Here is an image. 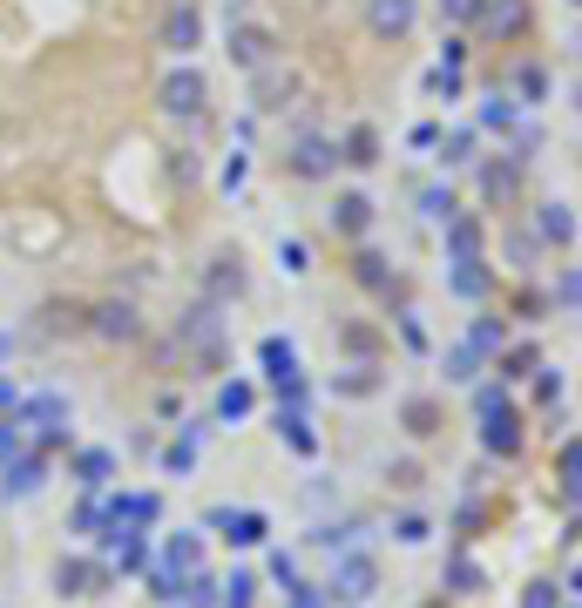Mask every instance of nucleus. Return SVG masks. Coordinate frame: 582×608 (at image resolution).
<instances>
[{
    "label": "nucleus",
    "mask_w": 582,
    "mask_h": 608,
    "mask_svg": "<svg viewBox=\"0 0 582 608\" xmlns=\"http://www.w3.org/2000/svg\"><path fill=\"white\" fill-rule=\"evenodd\" d=\"M21 433H42L48 446L68 439V399L61 392H34V399H14V413H8Z\"/></svg>",
    "instance_id": "1"
},
{
    "label": "nucleus",
    "mask_w": 582,
    "mask_h": 608,
    "mask_svg": "<svg viewBox=\"0 0 582 608\" xmlns=\"http://www.w3.org/2000/svg\"><path fill=\"white\" fill-rule=\"evenodd\" d=\"M373 588H379V567H373V554H360V548H353V554H339V575H332V595H339L345 608H360V601H366Z\"/></svg>",
    "instance_id": "2"
},
{
    "label": "nucleus",
    "mask_w": 582,
    "mask_h": 608,
    "mask_svg": "<svg viewBox=\"0 0 582 608\" xmlns=\"http://www.w3.org/2000/svg\"><path fill=\"white\" fill-rule=\"evenodd\" d=\"M204 95H210V81L197 68H170V81H163V108L170 115H204Z\"/></svg>",
    "instance_id": "3"
},
{
    "label": "nucleus",
    "mask_w": 582,
    "mask_h": 608,
    "mask_svg": "<svg viewBox=\"0 0 582 608\" xmlns=\"http://www.w3.org/2000/svg\"><path fill=\"white\" fill-rule=\"evenodd\" d=\"M42 480H48V460L42 454H21V460L0 467V494H8V501H34V494H42Z\"/></svg>",
    "instance_id": "4"
},
{
    "label": "nucleus",
    "mask_w": 582,
    "mask_h": 608,
    "mask_svg": "<svg viewBox=\"0 0 582 608\" xmlns=\"http://www.w3.org/2000/svg\"><path fill=\"white\" fill-rule=\"evenodd\" d=\"M109 575H136V567H149V541L142 527H109Z\"/></svg>",
    "instance_id": "5"
},
{
    "label": "nucleus",
    "mask_w": 582,
    "mask_h": 608,
    "mask_svg": "<svg viewBox=\"0 0 582 608\" xmlns=\"http://www.w3.org/2000/svg\"><path fill=\"white\" fill-rule=\"evenodd\" d=\"M366 21H373L379 41H400L420 21V0H366Z\"/></svg>",
    "instance_id": "6"
},
{
    "label": "nucleus",
    "mask_w": 582,
    "mask_h": 608,
    "mask_svg": "<svg viewBox=\"0 0 582 608\" xmlns=\"http://www.w3.org/2000/svg\"><path fill=\"white\" fill-rule=\"evenodd\" d=\"M197 41H204V14L190 8V0H176V14L163 21V48L170 55H197Z\"/></svg>",
    "instance_id": "7"
},
{
    "label": "nucleus",
    "mask_w": 582,
    "mask_h": 608,
    "mask_svg": "<svg viewBox=\"0 0 582 608\" xmlns=\"http://www.w3.org/2000/svg\"><path fill=\"white\" fill-rule=\"evenodd\" d=\"M292 170H298L305 183H326V176L339 170V149H332L326 136H305V142L292 149Z\"/></svg>",
    "instance_id": "8"
},
{
    "label": "nucleus",
    "mask_w": 582,
    "mask_h": 608,
    "mask_svg": "<svg viewBox=\"0 0 582 608\" xmlns=\"http://www.w3.org/2000/svg\"><path fill=\"white\" fill-rule=\"evenodd\" d=\"M183 345H197L204 358L224 352V318H217V305H197V311L183 318Z\"/></svg>",
    "instance_id": "9"
},
{
    "label": "nucleus",
    "mask_w": 582,
    "mask_h": 608,
    "mask_svg": "<svg viewBox=\"0 0 582 608\" xmlns=\"http://www.w3.org/2000/svg\"><path fill=\"white\" fill-rule=\"evenodd\" d=\"M481 446H488V454H501V460H509L515 446H522V420L509 413V405H494V413H481Z\"/></svg>",
    "instance_id": "10"
},
{
    "label": "nucleus",
    "mask_w": 582,
    "mask_h": 608,
    "mask_svg": "<svg viewBox=\"0 0 582 608\" xmlns=\"http://www.w3.org/2000/svg\"><path fill=\"white\" fill-rule=\"evenodd\" d=\"M210 527H230V541H238V548L264 541V514L258 507H210Z\"/></svg>",
    "instance_id": "11"
},
{
    "label": "nucleus",
    "mask_w": 582,
    "mask_h": 608,
    "mask_svg": "<svg viewBox=\"0 0 582 608\" xmlns=\"http://www.w3.org/2000/svg\"><path fill=\"white\" fill-rule=\"evenodd\" d=\"M271 48H278L271 27H230V61H238V68H264Z\"/></svg>",
    "instance_id": "12"
},
{
    "label": "nucleus",
    "mask_w": 582,
    "mask_h": 608,
    "mask_svg": "<svg viewBox=\"0 0 582 608\" xmlns=\"http://www.w3.org/2000/svg\"><path fill=\"white\" fill-rule=\"evenodd\" d=\"M89 324H95V339H109V345H129V339L142 332V318H136V305H102V311H95Z\"/></svg>",
    "instance_id": "13"
},
{
    "label": "nucleus",
    "mask_w": 582,
    "mask_h": 608,
    "mask_svg": "<svg viewBox=\"0 0 582 608\" xmlns=\"http://www.w3.org/2000/svg\"><path fill=\"white\" fill-rule=\"evenodd\" d=\"M102 582H109L102 561H61V567H55V588H61V595H102Z\"/></svg>",
    "instance_id": "14"
},
{
    "label": "nucleus",
    "mask_w": 582,
    "mask_h": 608,
    "mask_svg": "<svg viewBox=\"0 0 582 608\" xmlns=\"http://www.w3.org/2000/svg\"><path fill=\"white\" fill-rule=\"evenodd\" d=\"M163 567H170V575H183V582L204 575V541L197 535H170L163 541Z\"/></svg>",
    "instance_id": "15"
},
{
    "label": "nucleus",
    "mask_w": 582,
    "mask_h": 608,
    "mask_svg": "<svg viewBox=\"0 0 582 608\" xmlns=\"http://www.w3.org/2000/svg\"><path fill=\"white\" fill-rule=\"evenodd\" d=\"M109 480H115V454H109V446H89V454H75V486L102 494Z\"/></svg>",
    "instance_id": "16"
},
{
    "label": "nucleus",
    "mask_w": 582,
    "mask_h": 608,
    "mask_svg": "<svg viewBox=\"0 0 582 608\" xmlns=\"http://www.w3.org/2000/svg\"><path fill=\"white\" fill-rule=\"evenodd\" d=\"M488 34H522L528 27V8H522V0H481V14H475Z\"/></svg>",
    "instance_id": "17"
},
{
    "label": "nucleus",
    "mask_w": 582,
    "mask_h": 608,
    "mask_svg": "<svg viewBox=\"0 0 582 608\" xmlns=\"http://www.w3.org/2000/svg\"><path fill=\"white\" fill-rule=\"evenodd\" d=\"M109 514H115V527H149V520L163 514V501H157V494H115Z\"/></svg>",
    "instance_id": "18"
},
{
    "label": "nucleus",
    "mask_w": 582,
    "mask_h": 608,
    "mask_svg": "<svg viewBox=\"0 0 582 608\" xmlns=\"http://www.w3.org/2000/svg\"><path fill=\"white\" fill-rule=\"evenodd\" d=\"M366 223H373V196H339L332 203V230H345V237H366Z\"/></svg>",
    "instance_id": "19"
},
{
    "label": "nucleus",
    "mask_w": 582,
    "mask_h": 608,
    "mask_svg": "<svg viewBox=\"0 0 582 608\" xmlns=\"http://www.w3.org/2000/svg\"><path fill=\"white\" fill-rule=\"evenodd\" d=\"M278 433L292 439V454H305V460L319 454V433L305 426V405H278Z\"/></svg>",
    "instance_id": "20"
},
{
    "label": "nucleus",
    "mask_w": 582,
    "mask_h": 608,
    "mask_svg": "<svg viewBox=\"0 0 582 608\" xmlns=\"http://www.w3.org/2000/svg\"><path fill=\"white\" fill-rule=\"evenodd\" d=\"M481 190H488V203H509V196L522 190V156H515V162H488V170H481Z\"/></svg>",
    "instance_id": "21"
},
{
    "label": "nucleus",
    "mask_w": 582,
    "mask_h": 608,
    "mask_svg": "<svg viewBox=\"0 0 582 608\" xmlns=\"http://www.w3.org/2000/svg\"><path fill=\"white\" fill-rule=\"evenodd\" d=\"M535 230L549 237V243H575V210H569V203H541V210H535Z\"/></svg>",
    "instance_id": "22"
},
{
    "label": "nucleus",
    "mask_w": 582,
    "mask_h": 608,
    "mask_svg": "<svg viewBox=\"0 0 582 608\" xmlns=\"http://www.w3.org/2000/svg\"><path fill=\"white\" fill-rule=\"evenodd\" d=\"M447 251H454V264L481 257V223H475V217H454V223H447Z\"/></svg>",
    "instance_id": "23"
},
{
    "label": "nucleus",
    "mask_w": 582,
    "mask_h": 608,
    "mask_svg": "<svg viewBox=\"0 0 582 608\" xmlns=\"http://www.w3.org/2000/svg\"><path fill=\"white\" fill-rule=\"evenodd\" d=\"M224 298H244V271H238V257H217V264H210V305H224Z\"/></svg>",
    "instance_id": "24"
},
{
    "label": "nucleus",
    "mask_w": 582,
    "mask_h": 608,
    "mask_svg": "<svg viewBox=\"0 0 582 608\" xmlns=\"http://www.w3.org/2000/svg\"><path fill=\"white\" fill-rule=\"evenodd\" d=\"M251 405H258V392H251L244 379H230V386L217 392V420H244V413H251Z\"/></svg>",
    "instance_id": "25"
},
{
    "label": "nucleus",
    "mask_w": 582,
    "mask_h": 608,
    "mask_svg": "<svg viewBox=\"0 0 582 608\" xmlns=\"http://www.w3.org/2000/svg\"><path fill=\"white\" fill-rule=\"evenodd\" d=\"M454 298H488V271H481V257H468V264H454Z\"/></svg>",
    "instance_id": "26"
},
{
    "label": "nucleus",
    "mask_w": 582,
    "mask_h": 608,
    "mask_svg": "<svg viewBox=\"0 0 582 608\" xmlns=\"http://www.w3.org/2000/svg\"><path fill=\"white\" fill-rule=\"evenodd\" d=\"M339 162H353V170H366V162H379V136L366 129V122H360L353 136H345V156H339Z\"/></svg>",
    "instance_id": "27"
},
{
    "label": "nucleus",
    "mask_w": 582,
    "mask_h": 608,
    "mask_svg": "<svg viewBox=\"0 0 582 608\" xmlns=\"http://www.w3.org/2000/svg\"><path fill=\"white\" fill-rule=\"evenodd\" d=\"M353 277L366 284V291H386V284H393V277H386V257H379V251H360V257H353Z\"/></svg>",
    "instance_id": "28"
},
{
    "label": "nucleus",
    "mask_w": 582,
    "mask_h": 608,
    "mask_svg": "<svg viewBox=\"0 0 582 608\" xmlns=\"http://www.w3.org/2000/svg\"><path fill=\"white\" fill-rule=\"evenodd\" d=\"M447 379H460V386H475V379H481V352H468V345H454V352H447Z\"/></svg>",
    "instance_id": "29"
},
{
    "label": "nucleus",
    "mask_w": 582,
    "mask_h": 608,
    "mask_svg": "<svg viewBox=\"0 0 582 608\" xmlns=\"http://www.w3.org/2000/svg\"><path fill=\"white\" fill-rule=\"evenodd\" d=\"M434 426H441V405H434V399H407V433H420V439H426Z\"/></svg>",
    "instance_id": "30"
},
{
    "label": "nucleus",
    "mask_w": 582,
    "mask_h": 608,
    "mask_svg": "<svg viewBox=\"0 0 582 608\" xmlns=\"http://www.w3.org/2000/svg\"><path fill=\"white\" fill-rule=\"evenodd\" d=\"M501 345H509V332H501L494 318H481L475 332H468V352H501Z\"/></svg>",
    "instance_id": "31"
},
{
    "label": "nucleus",
    "mask_w": 582,
    "mask_h": 608,
    "mask_svg": "<svg viewBox=\"0 0 582 608\" xmlns=\"http://www.w3.org/2000/svg\"><path fill=\"white\" fill-rule=\"evenodd\" d=\"M251 595H258V582H251V575H230V582H224V595H217V608H251Z\"/></svg>",
    "instance_id": "32"
},
{
    "label": "nucleus",
    "mask_w": 582,
    "mask_h": 608,
    "mask_svg": "<svg viewBox=\"0 0 582 608\" xmlns=\"http://www.w3.org/2000/svg\"><path fill=\"white\" fill-rule=\"evenodd\" d=\"M190 467H197V433H190V439H176L170 454H163V473H190Z\"/></svg>",
    "instance_id": "33"
},
{
    "label": "nucleus",
    "mask_w": 582,
    "mask_h": 608,
    "mask_svg": "<svg viewBox=\"0 0 582 608\" xmlns=\"http://www.w3.org/2000/svg\"><path fill=\"white\" fill-rule=\"evenodd\" d=\"M149 595H157V601H176V595H183V575H170V567L157 561V567H149Z\"/></svg>",
    "instance_id": "34"
},
{
    "label": "nucleus",
    "mask_w": 582,
    "mask_h": 608,
    "mask_svg": "<svg viewBox=\"0 0 582 608\" xmlns=\"http://www.w3.org/2000/svg\"><path fill=\"white\" fill-rule=\"evenodd\" d=\"M27 454V433L14 426V420H0V467H8V460H21Z\"/></svg>",
    "instance_id": "35"
},
{
    "label": "nucleus",
    "mask_w": 582,
    "mask_h": 608,
    "mask_svg": "<svg viewBox=\"0 0 582 608\" xmlns=\"http://www.w3.org/2000/svg\"><path fill=\"white\" fill-rule=\"evenodd\" d=\"M183 601H190V608H217V582H210V575H190V582H183Z\"/></svg>",
    "instance_id": "36"
},
{
    "label": "nucleus",
    "mask_w": 582,
    "mask_h": 608,
    "mask_svg": "<svg viewBox=\"0 0 582 608\" xmlns=\"http://www.w3.org/2000/svg\"><path fill=\"white\" fill-rule=\"evenodd\" d=\"M420 210H426V217H434V223H454V217H460L447 190H426V196H420Z\"/></svg>",
    "instance_id": "37"
},
{
    "label": "nucleus",
    "mask_w": 582,
    "mask_h": 608,
    "mask_svg": "<svg viewBox=\"0 0 582 608\" xmlns=\"http://www.w3.org/2000/svg\"><path fill=\"white\" fill-rule=\"evenodd\" d=\"M278 264H285V271H312V251H305V237H285V243H278Z\"/></svg>",
    "instance_id": "38"
},
{
    "label": "nucleus",
    "mask_w": 582,
    "mask_h": 608,
    "mask_svg": "<svg viewBox=\"0 0 582 608\" xmlns=\"http://www.w3.org/2000/svg\"><path fill=\"white\" fill-rule=\"evenodd\" d=\"M528 372H541V358H535V345H515L509 352V379H528Z\"/></svg>",
    "instance_id": "39"
},
{
    "label": "nucleus",
    "mask_w": 582,
    "mask_h": 608,
    "mask_svg": "<svg viewBox=\"0 0 582 608\" xmlns=\"http://www.w3.org/2000/svg\"><path fill=\"white\" fill-rule=\"evenodd\" d=\"M447 582H454V588H481V567H475L468 554H454V567H447Z\"/></svg>",
    "instance_id": "40"
},
{
    "label": "nucleus",
    "mask_w": 582,
    "mask_h": 608,
    "mask_svg": "<svg viewBox=\"0 0 582 608\" xmlns=\"http://www.w3.org/2000/svg\"><path fill=\"white\" fill-rule=\"evenodd\" d=\"M575 467H582V454H575V439H562V501H575Z\"/></svg>",
    "instance_id": "41"
},
{
    "label": "nucleus",
    "mask_w": 582,
    "mask_h": 608,
    "mask_svg": "<svg viewBox=\"0 0 582 608\" xmlns=\"http://www.w3.org/2000/svg\"><path fill=\"white\" fill-rule=\"evenodd\" d=\"M515 89H522L528 102H541V95H549V74H541V68H522V74H515Z\"/></svg>",
    "instance_id": "42"
},
{
    "label": "nucleus",
    "mask_w": 582,
    "mask_h": 608,
    "mask_svg": "<svg viewBox=\"0 0 582 608\" xmlns=\"http://www.w3.org/2000/svg\"><path fill=\"white\" fill-rule=\"evenodd\" d=\"M535 399H541V405H556V399H562V372H556V365H541V379H535Z\"/></svg>",
    "instance_id": "43"
},
{
    "label": "nucleus",
    "mask_w": 582,
    "mask_h": 608,
    "mask_svg": "<svg viewBox=\"0 0 582 608\" xmlns=\"http://www.w3.org/2000/svg\"><path fill=\"white\" fill-rule=\"evenodd\" d=\"M481 122H488V129H509V122H515V108H509V95H494V102L481 108Z\"/></svg>",
    "instance_id": "44"
},
{
    "label": "nucleus",
    "mask_w": 582,
    "mask_h": 608,
    "mask_svg": "<svg viewBox=\"0 0 582 608\" xmlns=\"http://www.w3.org/2000/svg\"><path fill=\"white\" fill-rule=\"evenodd\" d=\"M285 95H292V74H285V81H278V74H264V102H258V108H278Z\"/></svg>",
    "instance_id": "45"
},
{
    "label": "nucleus",
    "mask_w": 582,
    "mask_h": 608,
    "mask_svg": "<svg viewBox=\"0 0 582 608\" xmlns=\"http://www.w3.org/2000/svg\"><path fill=\"white\" fill-rule=\"evenodd\" d=\"M393 535H400V541H407V548H420V541H426V520H420V514H407V520H400V527H393Z\"/></svg>",
    "instance_id": "46"
},
{
    "label": "nucleus",
    "mask_w": 582,
    "mask_h": 608,
    "mask_svg": "<svg viewBox=\"0 0 582 608\" xmlns=\"http://www.w3.org/2000/svg\"><path fill=\"white\" fill-rule=\"evenodd\" d=\"M339 386H345V392H373V386H379V379H373V365H360V372H345V379H339Z\"/></svg>",
    "instance_id": "47"
},
{
    "label": "nucleus",
    "mask_w": 582,
    "mask_h": 608,
    "mask_svg": "<svg viewBox=\"0 0 582 608\" xmlns=\"http://www.w3.org/2000/svg\"><path fill=\"white\" fill-rule=\"evenodd\" d=\"M271 575H278V582L292 588V582H298V561H292V554H271Z\"/></svg>",
    "instance_id": "48"
},
{
    "label": "nucleus",
    "mask_w": 582,
    "mask_h": 608,
    "mask_svg": "<svg viewBox=\"0 0 582 608\" xmlns=\"http://www.w3.org/2000/svg\"><path fill=\"white\" fill-rule=\"evenodd\" d=\"M522 608H556V588H549V582H535V588H528V601H522Z\"/></svg>",
    "instance_id": "49"
},
{
    "label": "nucleus",
    "mask_w": 582,
    "mask_h": 608,
    "mask_svg": "<svg viewBox=\"0 0 582 608\" xmlns=\"http://www.w3.org/2000/svg\"><path fill=\"white\" fill-rule=\"evenodd\" d=\"M556 298H562V311H575V271H562V277H556Z\"/></svg>",
    "instance_id": "50"
},
{
    "label": "nucleus",
    "mask_w": 582,
    "mask_h": 608,
    "mask_svg": "<svg viewBox=\"0 0 582 608\" xmlns=\"http://www.w3.org/2000/svg\"><path fill=\"white\" fill-rule=\"evenodd\" d=\"M14 399H21V392H14V379H0V413H14Z\"/></svg>",
    "instance_id": "51"
},
{
    "label": "nucleus",
    "mask_w": 582,
    "mask_h": 608,
    "mask_svg": "<svg viewBox=\"0 0 582 608\" xmlns=\"http://www.w3.org/2000/svg\"><path fill=\"white\" fill-rule=\"evenodd\" d=\"M8 352H14V339H0V358H8Z\"/></svg>",
    "instance_id": "52"
}]
</instances>
